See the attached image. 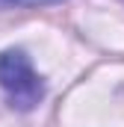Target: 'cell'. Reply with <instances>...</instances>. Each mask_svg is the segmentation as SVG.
Listing matches in <instances>:
<instances>
[{
  "label": "cell",
  "mask_w": 124,
  "mask_h": 127,
  "mask_svg": "<svg viewBox=\"0 0 124 127\" xmlns=\"http://www.w3.org/2000/svg\"><path fill=\"white\" fill-rule=\"evenodd\" d=\"M0 89L9 100V106L27 112L38 106L44 97V83L32 71V62L24 50H3L0 53Z\"/></svg>",
  "instance_id": "cell-1"
},
{
  "label": "cell",
  "mask_w": 124,
  "mask_h": 127,
  "mask_svg": "<svg viewBox=\"0 0 124 127\" xmlns=\"http://www.w3.org/2000/svg\"><path fill=\"white\" fill-rule=\"evenodd\" d=\"M6 3H15V6H47V3H59V0H6Z\"/></svg>",
  "instance_id": "cell-2"
}]
</instances>
